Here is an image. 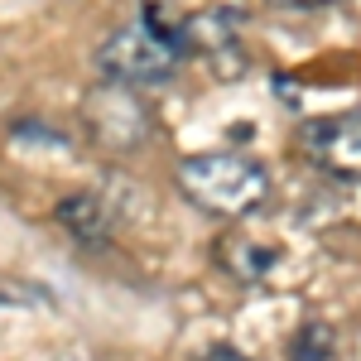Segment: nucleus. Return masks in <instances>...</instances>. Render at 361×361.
Segmentation results:
<instances>
[{
    "instance_id": "1",
    "label": "nucleus",
    "mask_w": 361,
    "mask_h": 361,
    "mask_svg": "<svg viewBox=\"0 0 361 361\" xmlns=\"http://www.w3.org/2000/svg\"><path fill=\"white\" fill-rule=\"evenodd\" d=\"M183 63V44H178V25H169L164 10L154 0L140 5L130 25H116L102 44H97V68L102 78L116 87H159L178 73Z\"/></svg>"
},
{
    "instance_id": "2",
    "label": "nucleus",
    "mask_w": 361,
    "mask_h": 361,
    "mask_svg": "<svg viewBox=\"0 0 361 361\" xmlns=\"http://www.w3.org/2000/svg\"><path fill=\"white\" fill-rule=\"evenodd\" d=\"M178 188L193 207L236 222V217H250L270 197V169L241 149H207V154H188L178 164Z\"/></svg>"
},
{
    "instance_id": "3",
    "label": "nucleus",
    "mask_w": 361,
    "mask_h": 361,
    "mask_svg": "<svg viewBox=\"0 0 361 361\" xmlns=\"http://www.w3.org/2000/svg\"><path fill=\"white\" fill-rule=\"evenodd\" d=\"M241 25H246V15L241 10H231V5H212V10H202V15H188L183 25H178V44H183V58H207V68L231 82V78H241L246 73V49H241Z\"/></svg>"
},
{
    "instance_id": "4",
    "label": "nucleus",
    "mask_w": 361,
    "mask_h": 361,
    "mask_svg": "<svg viewBox=\"0 0 361 361\" xmlns=\"http://www.w3.org/2000/svg\"><path fill=\"white\" fill-rule=\"evenodd\" d=\"M82 126L87 135L106 149H140L149 140V111L130 87L97 82L82 97Z\"/></svg>"
},
{
    "instance_id": "5",
    "label": "nucleus",
    "mask_w": 361,
    "mask_h": 361,
    "mask_svg": "<svg viewBox=\"0 0 361 361\" xmlns=\"http://www.w3.org/2000/svg\"><path fill=\"white\" fill-rule=\"evenodd\" d=\"M299 149L318 173H328L337 183H357L361 178V111L304 121L299 126Z\"/></svg>"
},
{
    "instance_id": "6",
    "label": "nucleus",
    "mask_w": 361,
    "mask_h": 361,
    "mask_svg": "<svg viewBox=\"0 0 361 361\" xmlns=\"http://www.w3.org/2000/svg\"><path fill=\"white\" fill-rule=\"evenodd\" d=\"M58 222L73 231V241H82V246H106V236H111V207L102 202L97 193H73L63 207H58Z\"/></svg>"
},
{
    "instance_id": "7",
    "label": "nucleus",
    "mask_w": 361,
    "mask_h": 361,
    "mask_svg": "<svg viewBox=\"0 0 361 361\" xmlns=\"http://www.w3.org/2000/svg\"><path fill=\"white\" fill-rule=\"evenodd\" d=\"M222 255H231L226 265H231L241 279L270 275V270H275V260H279L270 246H255V241H246V236H226V241H222Z\"/></svg>"
},
{
    "instance_id": "8",
    "label": "nucleus",
    "mask_w": 361,
    "mask_h": 361,
    "mask_svg": "<svg viewBox=\"0 0 361 361\" xmlns=\"http://www.w3.org/2000/svg\"><path fill=\"white\" fill-rule=\"evenodd\" d=\"M333 352H337V337L328 323H308L289 342V361H333Z\"/></svg>"
},
{
    "instance_id": "9",
    "label": "nucleus",
    "mask_w": 361,
    "mask_h": 361,
    "mask_svg": "<svg viewBox=\"0 0 361 361\" xmlns=\"http://www.w3.org/2000/svg\"><path fill=\"white\" fill-rule=\"evenodd\" d=\"M275 5H289V10H318V5H337V0H275Z\"/></svg>"
},
{
    "instance_id": "10",
    "label": "nucleus",
    "mask_w": 361,
    "mask_h": 361,
    "mask_svg": "<svg viewBox=\"0 0 361 361\" xmlns=\"http://www.w3.org/2000/svg\"><path fill=\"white\" fill-rule=\"evenodd\" d=\"M207 361H246V357H236V352H212Z\"/></svg>"
}]
</instances>
